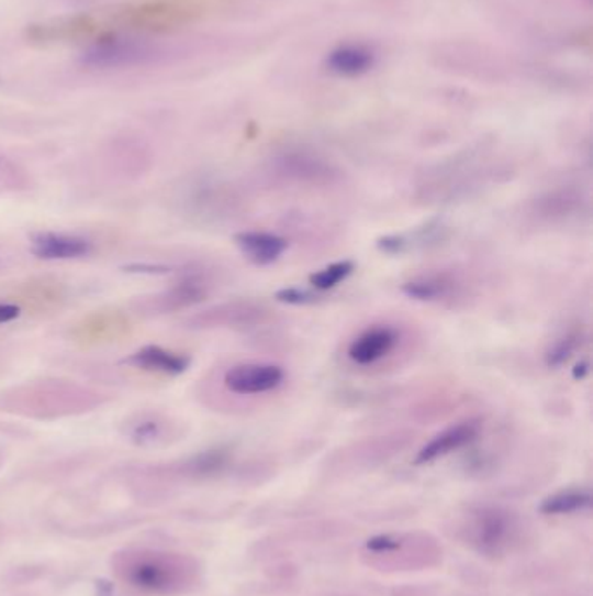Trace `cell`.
Here are the masks:
<instances>
[{"label": "cell", "mask_w": 593, "mask_h": 596, "mask_svg": "<svg viewBox=\"0 0 593 596\" xmlns=\"http://www.w3.org/2000/svg\"><path fill=\"white\" fill-rule=\"evenodd\" d=\"M112 569L122 583L145 595H184L201 581V567L189 554L150 548L119 551L113 554Z\"/></svg>", "instance_id": "6da1fadb"}, {"label": "cell", "mask_w": 593, "mask_h": 596, "mask_svg": "<svg viewBox=\"0 0 593 596\" xmlns=\"http://www.w3.org/2000/svg\"><path fill=\"white\" fill-rule=\"evenodd\" d=\"M101 404L100 395L76 384L41 383L14 389L13 396H2V407L9 412L32 417H59L88 412Z\"/></svg>", "instance_id": "7a4b0ae2"}, {"label": "cell", "mask_w": 593, "mask_h": 596, "mask_svg": "<svg viewBox=\"0 0 593 596\" xmlns=\"http://www.w3.org/2000/svg\"><path fill=\"white\" fill-rule=\"evenodd\" d=\"M169 53L171 47L157 38L105 37L86 51L82 62L97 70H122L159 64Z\"/></svg>", "instance_id": "3957f363"}, {"label": "cell", "mask_w": 593, "mask_h": 596, "mask_svg": "<svg viewBox=\"0 0 593 596\" xmlns=\"http://www.w3.org/2000/svg\"><path fill=\"white\" fill-rule=\"evenodd\" d=\"M197 14L199 8L190 0H147L127 5L121 13H115V22L124 29L164 32L184 25Z\"/></svg>", "instance_id": "277c9868"}, {"label": "cell", "mask_w": 593, "mask_h": 596, "mask_svg": "<svg viewBox=\"0 0 593 596\" xmlns=\"http://www.w3.org/2000/svg\"><path fill=\"white\" fill-rule=\"evenodd\" d=\"M517 521L502 508H482L468 523V539L475 550L488 556H500L517 536Z\"/></svg>", "instance_id": "5b68a950"}, {"label": "cell", "mask_w": 593, "mask_h": 596, "mask_svg": "<svg viewBox=\"0 0 593 596\" xmlns=\"http://www.w3.org/2000/svg\"><path fill=\"white\" fill-rule=\"evenodd\" d=\"M272 318V311L265 303L255 300H234L220 303L184 321V327L192 330H211V328H234L249 330L267 323Z\"/></svg>", "instance_id": "8992f818"}, {"label": "cell", "mask_w": 593, "mask_h": 596, "mask_svg": "<svg viewBox=\"0 0 593 596\" xmlns=\"http://www.w3.org/2000/svg\"><path fill=\"white\" fill-rule=\"evenodd\" d=\"M208 295V283L201 274H187L181 282L176 283L169 290L152 297L138 298L131 303L138 314H166V312L181 311L187 307L202 302Z\"/></svg>", "instance_id": "52a82bcc"}, {"label": "cell", "mask_w": 593, "mask_h": 596, "mask_svg": "<svg viewBox=\"0 0 593 596\" xmlns=\"http://www.w3.org/2000/svg\"><path fill=\"white\" fill-rule=\"evenodd\" d=\"M286 380L282 366L273 363H240L226 369L223 384L238 396L265 395L276 390Z\"/></svg>", "instance_id": "ba28073f"}, {"label": "cell", "mask_w": 593, "mask_h": 596, "mask_svg": "<svg viewBox=\"0 0 593 596\" xmlns=\"http://www.w3.org/2000/svg\"><path fill=\"white\" fill-rule=\"evenodd\" d=\"M276 175L289 184L322 187L338 181L339 172L327 161L306 152H286L276 159Z\"/></svg>", "instance_id": "9c48e42d"}, {"label": "cell", "mask_w": 593, "mask_h": 596, "mask_svg": "<svg viewBox=\"0 0 593 596\" xmlns=\"http://www.w3.org/2000/svg\"><path fill=\"white\" fill-rule=\"evenodd\" d=\"M449 238V228L443 219H430L423 222L419 228L398 234L383 235L377 241V249L384 255L402 256L418 250L439 246Z\"/></svg>", "instance_id": "30bf717a"}, {"label": "cell", "mask_w": 593, "mask_h": 596, "mask_svg": "<svg viewBox=\"0 0 593 596\" xmlns=\"http://www.w3.org/2000/svg\"><path fill=\"white\" fill-rule=\"evenodd\" d=\"M481 419L461 420L458 424L449 426L439 434H435L430 441H426L425 445L419 449L416 459H414V464H418V466L430 464L437 459L452 454L456 450L465 449V446L470 445L477 438L481 437Z\"/></svg>", "instance_id": "8fae6325"}, {"label": "cell", "mask_w": 593, "mask_h": 596, "mask_svg": "<svg viewBox=\"0 0 593 596\" xmlns=\"http://www.w3.org/2000/svg\"><path fill=\"white\" fill-rule=\"evenodd\" d=\"M131 333V321L126 314L119 311H101L88 316L76 324L71 335L80 344H105V342L121 341Z\"/></svg>", "instance_id": "7c38bea8"}, {"label": "cell", "mask_w": 593, "mask_h": 596, "mask_svg": "<svg viewBox=\"0 0 593 596\" xmlns=\"http://www.w3.org/2000/svg\"><path fill=\"white\" fill-rule=\"evenodd\" d=\"M399 342V333L392 327H371L348 345V357L356 365L369 366L381 362L392 353Z\"/></svg>", "instance_id": "4fadbf2b"}, {"label": "cell", "mask_w": 593, "mask_h": 596, "mask_svg": "<svg viewBox=\"0 0 593 596\" xmlns=\"http://www.w3.org/2000/svg\"><path fill=\"white\" fill-rule=\"evenodd\" d=\"M234 241L247 261L259 267L276 264L289 249L286 238L267 231L238 232Z\"/></svg>", "instance_id": "5bb4252c"}, {"label": "cell", "mask_w": 593, "mask_h": 596, "mask_svg": "<svg viewBox=\"0 0 593 596\" xmlns=\"http://www.w3.org/2000/svg\"><path fill=\"white\" fill-rule=\"evenodd\" d=\"M35 256L43 261H71L80 258L91 253V241L79 238V235L55 234V232H44V234L34 235Z\"/></svg>", "instance_id": "9a60e30c"}, {"label": "cell", "mask_w": 593, "mask_h": 596, "mask_svg": "<svg viewBox=\"0 0 593 596\" xmlns=\"http://www.w3.org/2000/svg\"><path fill=\"white\" fill-rule=\"evenodd\" d=\"M175 428L168 419L159 413H139L127 420L124 434L134 445L160 446L171 441Z\"/></svg>", "instance_id": "2e32d148"}, {"label": "cell", "mask_w": 593, "mask_h": 596, "mask_svg": "<svg viewBox=\"0 0 593 596\" xmlns=\"http://www.w3.org/2000/svg\"><path fill=\"white\" fill-rule=\"evenodd\" d=\"M458 288V279L449 273H430L413 277L401 286L405 297L418 302H437L451 297Z\"/></svg>", "instance_id": "e0dca14e"}, {"label": "cell", "mask_w": 593, "mask_h": 596, "mask_svg": "<svg viewBox=\"0 0 593 596\" xmlns=\"http://www.w3.org/2000/svg\"><path fill=\"white\" fill-rule=\"evenodd\" d=\"M126 363L136 366V368L147 369V372L180 375L189 368L190 357L172 353V351L159 347V345H147V347L136 351L133 356L127 357Z\"/></svg>", "instance_id": "ac0fdd59"}, {"label": "cell", "mask_w": 593, "mask_h": 596, "mask_svg": "<svg viewBox=\"0 0 593 596\" xmlns=\"http://www.w3.org/2000/svg\"><path fill=\"white\" fill-rule=\"evenodd\" d=\"M231 461V450L220 446V449L205 450L199 455L187 459L180 466L171 467V473L184 478H211L223 473Z\"/></svg>", "instance_id": "d6986e66"}, {"label": "cell", "mask_w": 593, "mask_h": 596, "mask_svg": "<svg viewBox=\"0 0 593 596\" xmlns=\"http://www.w3.org/2000/svg\"><path fill=\"white\" fill-rule=\"evenodd\" d=\"M374 65V55L368 47L342 46L329 56L331 70L339 76L357 77L366 74Z\"/></svg>", "instance_id": "ffe728a7"}, {"label": "cell", "mask_w": 593, "mask_h": 596, "mask_svg": "<svg viewBox=\"0 0 593 596\" xmlns=\"http://www.w3.org/2000/svg\"><path fill=\"white\" fill-rule=\"evenodd\" d=\"M592 506V494L585 488H569V490L557 492L539 506V511L548 517L559 515H571V512L585 511Z\"/></svg>", "instance_id": "44dd1931"}, {"label": "cell", "mask_w": 593, "mask_h": 596, "mask_svg": "<svg viewBox=\"0 0 593 596\" xmlns=\"http://www.w3.org/2000/svg\"><path fill=\"white\" fill-rule=\"evenodd\" d=\"M581 205V198L572 196L571 192L560 190V192H550L545 198L539 199V217L545 219H564L574 213Z\"/></svg>", "instance_id": "7402d4cb"}, {"label": "cell", "mask_w": 593, "mask_h": 596, "mask_svg": "<svg viewBox=\"0 0 593 596\" xmlns=\"http://www.w3.org/2000/svg\"><path fill=\"white\" fill-rule=\"evenodd\" d=\"M356 271V264L351 261H339L335 264H329L324 269L317 273L310 274V285L314 286L317 291H329L336 286L347 282L348 277Z\"/></svg>", "instance_id": "603a6c76"}, {"label": "cell", "mask_w": 593, "mask_h": 596, "mask_svg": "<svg viewBox=\"0 0 593 596\" xmlns=\"http://www.w3.org/2000/svg\"><path fill=\"white\" fill-rule=\"evenodd\" d=\"M583 344V332L581 330H571V332L564 333L559 336L545 353V363L550 368H559V366L566 365V363L574 356L578 349Z\"/></svg>", "instance_id": "cb8c5ba5"}, {"label": "cell", "mask_w": 593, "mask_h": 596, "mask_svg": "<svg viewBox=\"0 0 593 596\" xmlns=\"http://www.w3.org/2000/svg\"><path fill=\"white\" fill-rule=\"evenodd\" d=\"M318 298L321 297L314 291L300 288V286H289V288H282L276 294L277 302L288 303V306H310V303L317 302Z\"/></svg>", "instance_id": "d4e9b609"}, {"label": "cell", "mask_w": 593, "mask_h": 596, "mask_svg": "<svg viewBox=\"0 0 593 596\" xmlns=\"http://www.w3.org/2000/svg\"><path fill=\"white\" fill-rule=\"evenodd\" d=\"M22 314V309L14 303H0V324L16 320Z\"/></svg>", "instance_id": "484cf974"}, {"label": "cell", "mask_w": 593, "mask_h": 596, "mask_svg": "<svg viewBox=\"0 0 593 596\" xmlns=\"http://www.w3.org/2000/svg\"><path fill=\"white\" fill-rule=\"evenodd\" d=\"M589 374V362H580L577 366H574V369H572V377L577 378V380H583V378H585Z\"/></svg>", "instance_id": "4316f807"}, {"label": "cell", "mask_w": 593, "mask_h": 596, "mask_svg": "<svg viewBox=\"0 0 593 596\" xmlns=\"http://www.w3.org/2000/svg\"><path fill=\"white\" fill-rule=\"evenodd\" d=\"M0 536H2V530H0Z\"/></svg>", "instance_id": "83f0119b"}, {"label": "cell", "mask_w": 593, "mask_h": 596, "mask_svg": "<svg viewBox=\"0 0 593 596\" xmlns=\"http://www.w3.org/2000/svg\"><path fill=\"white\" fill-rule=\"evenodd\" d=\"M0 462H2V461H0Z\"/></svg>", "instance_id": "f1b7e54d"}]
</instances>
